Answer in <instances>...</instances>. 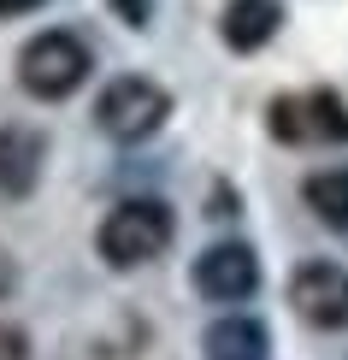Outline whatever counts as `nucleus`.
Instances as JSON below:
<instances>
[{"label":"nucleus","mask_w":348,"mask_h":360,"mask_svg":"<svg viewBox=\"0 0 348 360\" xmlns=\"http://www.w3.org/2000/svg\"><path fill=\"white\" fill-rule=\"evenodd\" d=\"M172 236H177L172 207L154 201V195H136V201H118L112 213L101 219L95 248H101V260H107L112 272H130V266L160 260V254L172 248Z\"/></svg>","instance_id":"obj_1"},{"label":"nucleus","mask_w":348,"mask_h":360,"mask_svg":"<svg viewBox=\"0 0 348 360\" xmlns=\"http://www.w3.org/2000/svg\"><path fill=\"white\" fill-rule=\"evenodd\" d=\"M83 77H89V48L71 36V30H41V36L18 53V83H24L36 101H65V95H77Z\"/></svg>","instance_id":"obj_2"},{"label":"nucleus","mask_w":348,"mask_h":360,"mask_svg":"<svg viewBox=\"0 0 348 360\" xmlns=\"http://www.w3.org/2000/svg\"><path fill=\"white\" fill-rule=\"evenodd\" d=\"M165 112H172V95H165L154 77H118V83L101 89V101H95V124L107 130L112 142L154 136L165 124Z\"/></svg>","instance_id":"obj_3"},{"label":"nucleus","mask_w":348,"mask_h":360,"mask_svg":"<svg viewBox=\"0 0 348 360\" xmlns=\"http://www.w3.org/2000/svg\"><path fill=\"white\" fill-rule=\"evenodd\" d=\"M266 124H271V136H278V142H348V107L330 95V89L278 95Z\"/></svg>","instance_id":"obj_4"},{"label":"nucleus","mask_w":348,"mask_h":360,"mask_svg":"<svg viewBox=\"0 0 348 360\" xmlns=\"http://www.w3.org/2000/svg\"><path fill=\"white\" fill-rule=\"evenodd\" d=\"M290 307L319 331H342L348 325V266L337 260H313L290 278Z\"/></svg>","instance_id":"obj_5"},{"label":"nucleus","mask_w":348,"mask_h":360,"mask_svg":"<svg viewBox=\"0 0 348 360\" xmlns=\"http://www.w3.org/2000/svg\"><path fill=\"white\" fill-rule=\"evenodd\" d=\"M195 290L207 302H248L260 290V260L248 243H213L195 260Z\"/></svg>","instance_id":"obj_6"},{"label":"nucleus","mask_w":348,"mask_h":360,"mask_svg":"<svg viewBox=\"0 0 348 360\" xmlns=\"http://www.w3.org/2000/svg\"><path fill=\"white\" fill-rule=\"evenodd\" d=\"M41 177V136L0 130V201H24Z\"/></svg>","instance_id":"obj_7"},{"label":"nucleus","mask_w":348,"mask_h":360,"mask_svg":"<svg viewBox=\"0 0 348 360\" xmlns=\"http://www.w3.org/2000/svg\"><path fill=\"white\" fill-rule=\"evenodd\" d=\"M278 24H283L278 0H231L219 30H224V41H231L236 53H254V48H266V41L278 36Z\"/></svg>","instance_id":"obj_8"},{"label":"nucleus","mask_w":348,"mask_h":360,"mask_svg":"<svg viewBox=\"0 0 348 360\" xmlns=\"http://www.w3.org/2000/svg\"><path fill=\"white\" fill-rule=\"evenodd\" d=\"M207 360H271V337L260 319H248V313H231V319L207 325Z\"/></svg>","instance_id":"obj_9"},{"label":"nucleus","mask_w":348,"mask_h":360,"mask_svg":"<svg viewBox=\"0 0 348 360\" xmlns=\"http://www.w3.org/2000/svg\"><path fill=\"white\" fill-rule=\"evenodd\" d=\"M301 195H307L313 219H325L330 231H348V166H337V172H313L307 184H301Z\"/></svg>","instance_id":"obj_10"},{"label":"nucleus","mask_w":348,"mask_h":360,"mask_svg":"<svg viewBox=\"0 0 348 360\" xmlns=\"http://www.w3.org/2000/svg\"><path fill=\"white\" fill-rule=\"evenodd\" d=\"M0 360H30V337L18 325H0Z\"/></svg>","instance_id":"obj_11"},{"label":"nucleus","mask_w":348,"mask_h":360,"mask_svg":"<svg viewBox=\"0 0 348 360\" xmlns=\"http://www.w3.org/2000/svg\"><path fill=\"white\" fill-rule=\"evenodd\" d=\"M12 283H18V266H12V254L0 248V302H6V295H12Z\"/></svg>","instance_id":"obj_12"},{"label":"nucleus","mask_w":348,"mask_h":360,"mask_svg":"<svg viewBox=\"0 0 348 360\" xmlns=\"http://www.w3.org/2000/svg\"><path fill=\"white\" fill-rule=\"evenodd\" d=\"M118 12H124V24H148V0H112Z\"/></svg>","instance_id":"obj_13"},{"label":"nucleus","mask_w":348,"mask_h":360,"mask_svg":"<svg viewBox=\"0 0 348 360\" xmlns=\"http://www.w3.org/2000/svg\"><path fill=\"white\" fill-rule=\"evenodd\" d=\"M30 6H41V0H0V18H18V12H30Z\"/></svg>","instance_id":"obj_14"}]
</instances>
